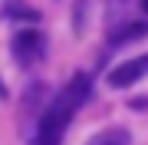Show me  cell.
<instances>
[{
	"instance_id": "obj_1",
	"label": "cell",
	"mask_w": 148,
	"mask_h": 145,
	"mask_svg": "<svg viewBox=\"0 0 148 145\" xmlns=\"http://www.w3.org/2000/svg\"><path fill=\"white\" fill-rule=\"evenodd\" d=\"M89 96H92V79L86 73L69 76V82L49 99V106L40 112L36 132H33L30 145H59L63 135H66V129H69V122H73V115L89 102Z\"/></svg>"
},
{
	"instance_id": "obj_2",
	"label": "cell",
	"mask_w": 148,
	"mask_h": 145,
	"mask_svg": "<svg viewBox=\"0 0 148 145\" xmlns=\"http://www.w3.org/2000/svg\"><path fill=\"white\" fill-rule=\"evenodd\" d=\"M10 56L20 69H33L43 56H46V33L36 27H23L10 40Z\"/></svg>"
},
{
	"instance_id": "obj_3",
	"label": "cell",
	"mask_w": 148,
	"mask_h": 145,
	"mask_svg": "<svg viewBox=\"0 0 148 145\" xmlns=\"http://www.w3.org/2000/svg\"><path fill=\"white\" fill-rule=\"evenodd\" d=\"M145 76H148V53L135 56V59H122L119 66H112L106 73V82L112 89H128V86H135L138 79H145Z\"/></svg>"
},
{
	"instance_id": "obj_4",
	"label": "cell",
	"mask_w": 148,
	"mask_h": 145,
	"mask_svg": "<svg viewBox=\"0 0 148 145\" xmlns=\"http://www.w3.org/2000/svg\"><path fill=\"white\" fill-rule=\"evenodd\" d=\"M145 36H148V20H128L109 33V46H128V43H138Z\"/></svg>"
},
{
	"instance_id": "obj_5",
	"label": "cell",
	"mask_w": 148,
	"mask_h": 145,
	"mask_svg": "<svg viewBox=\"0 0 148 145\" xmlns=\"http://www.w3.org/2000/svg\"><path fill=\"white\" fill-rule=\"evenodd\" d=\"M86 145H132V132H128V129H122V125H112V129L95 132Z\"/></svg>"
},
{
	"instance_id": "obj_6",
	"label": "cell",
	"mask_w": 148,
	"mask_h": 145,
	"mask_svg": "<svg viewBox=\"0 0 148 145\" xmlns=\"http://www.w3.org/2000/svg\"><path fill=\"white\" fill-rule=\"evenodd\" d=\"M3 16L7 20H23V23H40V10L27 7L23 0H7L3 3Z\"/></svg>"
},
{
	"instance_id": "obj_7",
	"label": "cell",
	"mask_w": 148,
	"mask_h": 145,
	"mask_svg": "<svg viewBox=\"0 0 148 145\" xmlns=\"http://www.w3.org/2000/svg\"><path fill=\"white\" fill-rule=\"evenodd\" d=\"M0 99H7V86H3V79H0Z\"/></svg>"
},
{
	"instance_id": "obj_8",
	"label": "cell",
	"mask_w": 148,
	"mask_h": 145,
	"mask_svg": "<svg viewBox=\"0 0 148 145\" xmlns=\"http://www.w3.org/2000/svg\"><path fill=\"white\" fill-rule=\"evenodd\" d=\"M142 13H148V0H142Z\"/></svg>"
}]
</instances>
